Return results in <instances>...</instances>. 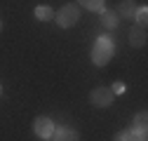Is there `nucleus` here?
I'll use <instances>...</instances> for the list:
<instances>
[{
	"label": "nucleus",
	"mask_w": 148,
	"mask_h": 141,
	"mask_svg": "<svg viewBox=\"0 0 148 141\" xmlns=\"http://www.w3.org/2000/svg\"><path fill=\"white\" fill-rule=\"evenodd\" d=\"M129 45L132 47H143L146 45V28L134 26L132 31H129Z\"/></svg>",
	"instance_id": "423d86ee"
},
{
	"label": "nucleus",
	"mask_w": 148,
	"mask_h": 141,
	"mask_svg": "<svg viewBox=\"0 0 148 141\" xmlns=\"http://www.w3.org/2000/svg\"><path fill=\"white\" fill-rule=\"evenodd\" d=\"M113 141H134V132L132 129H125V132H118L113 136Z\"/></svg>",
	"instance_id": "ddd939ff"
},
{
	"label": "nucleus",
	"mask_w": 148,
	"mask_h": 141,
	"mask_svg": "<svg viewBox=\"0 0 148 141\" xmlns=\"http://www.w3.org/2000/svg\"><path fill=\"white\" fill-rule=\"evenodd\" d=\"M146 122H148V115L141 111V113H136L134 115V120H132V132L134 134H141V132H146Z\"/></svg>",
	"instance_id": "1a4fd4ad"
},
{
	"label": "nucleus",
	"mask_w": 148,
	"mask_h": 141,
	"mask_svg": "<svg viewBox=\"0 0 148 141\" xmlns=\"http://www.w3.org/2000/svg\"><path fill=\"white\" fill-rule=\"evenodd\" d=\"M35 19H40V21H49V19H54L52 7H47V5H38V7H35Z\"/></svg>",
	"instance_id": "9d476101"
},
{
	"label": "nucleus",
	"mask_w": 148,
	"mask_h": 141,
	"mask_svg": "<svg viewBox=\"0 0 148 141\" xmlns=\"http://www.w3.org/2000/svg\"><path fill=\"white\" fill-rule=\"evenodd\" d=\"M78 3H80L82 7H87V10H92V12L106 10V7H103V0H78Z\"/></svg>",
	"instance_id": "9b49d317"
},
{
	"label": "nucleus",
	"mask_w": 148,
	"mask_h": 141,
	"mask_svg": "<svg viewBox=\"0 0 148 141\" xmlns=\"http://www.w3.org/2000/svg\"><path fill=\"white\" fill-rule=\"evenodd\" d=\"M0 94H3V87H0Z\"/></svg>",
	"instance_id": "2eb2a0df"
},
{
	"label": "nucleus",
	"mask_w": 148,
	"mask_h": 141,
	"mask_svg": "<svg viewBox=\"0 0 148 141\" xmlns=\"http://www.w3.org/2000/svg\"><path fill=\"white\" fill-rule=\"evenodd\" d=\"M78 19H80V7H78V5H73V3L64 5V7L59 10V14H57V24H59L61 28H71V26H75Z\"/></svg>",
	"instance_id": "f03ea898"
},
{
	"label": "nucleus",
	"mask_w": 148,
	"mask_h": 141,
	"mask_svg": "<svg viewBox=\"0 0 148 141\" xmlns=\"http://www.w3.org/2000/svg\"><path fill=\"white\" fill-rule=\"evenodd\" d=\"M113 92L108 90V87H97V90H92L89 92V103L92 106H97V108H106V106L113 103Z\"/></svg>",
	"instance_id": "7ed1b4c3"
},
{
	"label": "nucleus",
	"mask_w": 148,
	"mask_h": 141,
	"mask_svg": "<svg viewBox=\"0 0 148 141\" xmlns=\"http://www.w3.org/2000/svg\"><path fill=\"white\" fill-rule=\"evenodd\" d=\"M99 19H101V26L103 28H115L118 21H120V16L115 12H108V10H101L99 12Z\"/></svg>",
	"instance_id": "0eeeda50"
},
{
	"label": "nucleus",
	"mask_w": 148,
	"mask_h": 141,
	"mask_svg": "<svg viewBox=\"0 0 148 141\" xmlns=\"http://www.w3.org/2000/svg\"><path fill=\"white\" fill-rule=\"evenodd\" d=\"M118 14L122 16V19H134V14H136V5H134V0H122L120 7H118Z\"/></svg>",
	"instance_id": "6e6552de"
},
{
	"label": "nucleus",
	"mask_w": 148,
	"mask_h": 141,
	"mask_svg": "<svg viewBox=\"0 0 148 141\" xmlns=\"http://www.w3.org/2000/svg\"><path fill=\"white\" fill-rule=\"evenodd\" d=\"M110 92H113V94H125V85L122 82H115L113 87H110Z\"/></svg>",
	"instance_id": "4468645a"
},
{
	"label": "nucleus",
	"mask_w": 148,
	"mask_h": 141,
	"mask_svg": "<svg viewBox=\"0 0 148 141\" xmlns=\"http://www.w3.org/2000/svg\"><path fill=\"white\" fill-rule=\"evenodd\" d=\"M52 139L54 141H80V134L71 127H59V129H54Z\"/></svg>",
	"instance_id": "39448f33"
},
{
	"label": "nucleus",
	"mask_w": 148,
	"mask_h": 141,
	"mask_svg": "<svg viewBox=\"0 0 148 141\" xmlns=\"http://www.w3.org/2000/svg\"><path fill=\"white\" fill-rule=\"evenodd\" d=\"M113 40H110V35H101V38H97L94 47H92V61H94V66H106L110 61V57H113Z\"/></svg>",
	"instance_id": "f257e3e1"
},
{
	"label": "nucleus",
	"mask_w": 148,
	"mask_h": 141,
	"mask_svg": "<svg viewBox=\"0 0 148 141\" xmlns=\"http://www.w3.org/2000/svg\"><path fill=\"white\" fill-rule=\"evenodd\" d=\"M33 132H35V136H40V139H52V134H54L52 120L45 118V115H38L33 120Z\"/></svg>",
	"instance_id": "20e7f679"
},
{
	"label": "nucleus",
	"mask_w": 148,
	"mask_h": 141,
	"mask_svg": "<svg viewBox=\"0 0 148 141\" xmlns=\"http://www.w3.org/2000/svg\"><path fill=\"white\" fill-rule=\"evenodd\" d=\"M136 24L141 26V28H146V19H148V10L146 7H136Z\"/></svg>",
	"instance_id": "f8f14e48"
}]
</instances>
